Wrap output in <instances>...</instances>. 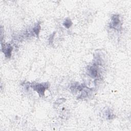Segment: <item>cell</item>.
<instances>
[{
	"label": "cell",
	"instance_id": "6da1fadb",
	"mask_svg": "<svg viewBox=\"0 0 131 131\" xmlns=\"http://www.w3.org/2000/svg\"><path fill=\"white\" fill-rule=\"evenodd\" d=\"M47 87L48 86H47L46 84H45L44 85L43 84H37L34 86L33 88L35 91H37L39 94L44 95V92Z\"/></svg>",
	"mask_w": 131,
	"mask_h": 131
},
{
	"label": "cell",
	"instance_id": "7a4b0ae2",
	"mask_svg": "<svg viewBox=\"0 0 131 131\" xmlns=\"http://www.w3.org/2000/svg\"><path fill=\"white\" fill-rule=\"evenodd\" d=\"M2 49L3 50V52L5 53L6 56L7 57H10L11 55V52L12 48L10 45H8L6 47H4V45H2Z\"/></svg>",
	"mask_w": 131,
	"mask_h": 131
},
{
	"label": "cell",
	"instance_id": "3957f363",
	"mask_svg": "<svg viewBox=\"0 0 131 131\" xmlns=\"http://www.w3.org/2000/svg\"><path fill=\"white\" fill-rule=\"evenodd\" d=\"M120 20L118 15H114L112 18V22L111 24V27H115L119 25Z\"/></svg>",
	"mask_w": 131,
	"mask_h": 131
},
{
	"label": "cell",
	"instance_id": "277c9868",
	"mask_svg": "<svg viewBox=\"0 0 131 131\" xmlns=\"http://www.w3.org/2000/svg\"><path fill=\"white\" fill-rule=\"evenodd\" d=\"M90 73L91 75L93 76V77H96L98 75V71L95 67H91L90 69Z\"/></svg>",
	"mask_w": 131,
	"mask_h": 131
},
{
	"label": "cell",
	"instance_id": "5b68a950",
	"mask_svg": "<svg viewBox=\"0 0 131 131\" xmlns=\"http://www.w3.org/2000/svg\"><path fill=\"white\" fill-rule=\"evenodd\" d=\"M40 24H37L35 27H34V28H33V31L37 35H39L40 31Z\"/></svg>",
	"mask_w": 131,
	"mask_h": 131
},
{
	"label": "cell",
	"instance_id": "8992f818",
	"mask_svg": "<svg viewBox=\"0 0 131 131\" xmlns=\"http://www.w3.org/2000/svg\"><path fill=\"white\" fill-rule=\"evenodd\" d=\"M71 24H72V23L71 22V20H66V21H65L64 23V26L67 27V28H69V27L71 26Z\"/></svg>",
	"mask_w": 131,
	"mask_h": 131
}]
</instances>
